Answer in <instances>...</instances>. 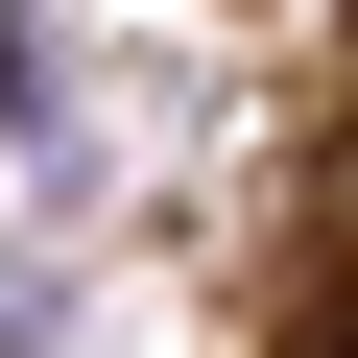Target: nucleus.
I'll list each match as a JSON object with an SVG mask.
<instances>
[{
	"mask_svg": "<svg viewBox=\"0 0 358 358\" xmlns=\"http://www.w3.org/2000/svg\"><path fill=\"white\" fill-rule=\"evenodd\" d=\"M334 358H358V334H334Z\"/></svg>",
	"mask_w": 358,
	"mask_h": 358,
	"instance_id": "nucleus-1",
	"label": "nucleus"
}]
</instances>
